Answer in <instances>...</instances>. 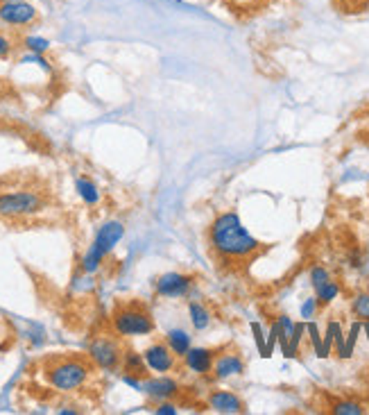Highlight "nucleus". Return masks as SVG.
<instances>
[{"instance_id": "1a4fd4ad", "label": "nucleus", "mask_w": 369, "mask_h": 415, "mask_svg": "<svg viewBox=\"0 0 369 415\" xmlns=\"http://www.w3.org/2000/svg\"><path fill=\"white\" fill-rule=\"evenodd\" d=\"M143 359H146V363L150 368V372H157V375H170L177 370V354L166 340H157L152 342V345L146 347L143 352Z\"/></svg>"}, {"instance_id": "393cba45", "label": "nucleus", "mask_w": 369, "mask_h": 415, "mask_svg": "<svg viewBox=\"0 0 369 415\" xmlns=\"http://www.w3.org/2000/svg\"><path fill=\"white\" fill-rule=\"evenodd\" d=\"M336 320L329 322V327H327V333H324V338H322V359H329L331 356V352H333V336H336Z\"/></svg>"}, {"instance_id": "9d476101", "label": "nucleus", "mask_w": 369, "mask_h": 415, "mask_svg": "<svg viewBox=\"0 0 369 415\" xmlns=\"http://www.w3.org/2000/svg\"><path fill=\"white\" fill-rule=\"evenodd\" d=\"M193 284H195L193 275L166 273L155 282V293L159 297H166V300H182V297H186L188 293H191Z\"/></svg>"}, {"instance_id": "5701e85b", "label": "nucleus", "mask_w": 369, "mask_h": 415, "mask_svg": "<svg viewBox=\"0 0 369 415\" xmlns=\"http://www.w3.org/2000/svg\"><path fill=\"white\" fill-rule=\"evenodd\" d=\"M23 46L28 48L30 52H37V55H46V52L50 50V41L39 39V37H25Z\"/></svg>"}, {"instance_id": "2eb2a0df", "label": "nucleus", "mask_w": 369, "mask_h": 415, "mask_svg": "<svg viewBox=\"0 0 369 415\" xmlns=\"http://www.w3.org/2000/svg\"><path fill=\"white\" fill-rule=\"evenodd\" d=\"M188 318L195 331H204L211 327V311L209 306L202 304L200 300H191L188 302Z\"/></svg>"}, {"instance_id": "a211bd4d", "label": "nucleus", "mask_w": 369, "mask_h": 415, "mask_svg": "<svg viewBox=\"0 0 369 415\" xmlns=\"http://www.w3.org/2000/svg\"><path fill=\"white\" fill-rule=\"evenodd\" d=\"M75 188H77V193L79 197L86 202V204H97L100 202V191H97V186L93 184V179H88L86 175H79L75 179Z\"/></svg>"}, {"instance_id": "412c9836", "label": "nucleus", "mask_w": 369, "mask_h": 415, "mask_svg": "<svg viewBox=\"0 0 369 415\" xmlns=\"http://www.w3.org/2000/svg\"><path fill=\"white\" fill-rule=\"evenodd\" d=\"M360 329H363V322H360V320H356L354 324H351V329H349L347 338H345V352H342V359H351V356H354V347H356V342H358Z\"/></svg>"}, {"instance_id": "39448f33", "label": "nucleus", "mask_w": 369, "mask_h": 415, "mask_svg": "<svg viewBox=\"0 0 369 415\" xmlns=\"http://www.w3.org/2000/svg\"><path fill=\"white\" fill-rule=\"evenodd\" d=\"M46 197L39 191H10L0 193V218L23 220L46 209Z\"/></svg>"}, {"instance_id": "c85d7f7f", "label": "nucleus", "mask_w": 369, "mask_h": 415, "mask_svg": "<svg viewBox=\"0 0 369 415\" xmlns=\"http://www.w3.org/2000/svg\"><path fill=\"white\" fill-rule=\"evenodd\" d=\"M12 50H14V41L7 37V34L0 32V59H7L12 55Z\"/></svg>"}, {"instance_id": "7ed1b4c3", "label": "nucleus", "mask_w": 369, "mask_h": 415, "mask_svg": "<svg viewBox=\"0 0 369 415\" xmlns=\"http://www.w3.org/2000/svg\"><path fill=\"white\" fill-rule=\"evenodd\" d=\"M111 329L120 338H136L155 333L157 324L150 309L139 300L118 302L111 311Z\"/></svg>"}, {"instance_id": "6e6552de", "label": "nucleus", "mask_w": 369, "mask_h": 415, "mask_svg": "<svg viewBox=\"0 0 369 415\" xmlns=\"http://www.w3.org/2000/svg\"><path fill=\"white\" fill-rule=\"evenodd\" d=\"M141 393L146 395L152 404H159V402L175 400V397L182 393V384H179V379L170 375H150L143 379Z\"/></svg>"}, {"instance_id": "9b49d317", "label": "nucleus", "mask_w": 369, "mask_h": 415, "mask_svg": "<svg viewBox=\"0 0 369 415\" xmlns=\"http://www.w3.org/2000/svg\"><path fill=\"white\" fill-rule=\"evenodd\" d=\"M206 406L213 411V413H222V415H242L247 413V404L245 400L233 393L227 391V388H215L209 395H206Z\"/></svg>"}, {"instance_id": "dca6fc26", "label": "nucleus", "mask_w": 369, "mask_h": 415, "mask_svg": "<svg viewBox=\"0 0 369 415\" xmlns=\"http://www.w3.org/2000/svg\"><path fill=\"white\" fill-rule=\"evenodd\" d=\"M164 340L170 345V349L177 354V359H184L186 352L193 347V338L188 336V331H184V329H170L164 336Z\"/></svg>"}, {"instance_id": "ddd939ff", "label": "nucleus", "mask_w": 369, "mask_h": 415, "mask_svg": "<svg viewBox=\"0 0 369 415\" xmlns=\"http://www.w3.org/2000/svg\"><path fill=\"white\" fill-rule=\"evenodd\" d=\"M215 354H218V349H213V347H191L186 352V356L182 359V363L191 375L209 377L213 370Z\"/></svg>"}, {"instance_id": "cd10ccee", "label": "nucleus", "mask_w": 369, "mask_h": 415, "mask_svg": "<svg viewBox=\"0 0 369 415\" xmlns=\"http://www.w3.org/2000/svg\"><path fill=\"white\" fill-rule=\"evenodd\" d=\"M155 413H157V415H177V413H179V406H177L173 400L159 402V404L155 406Z\"/></svg>"}, {"instance_id": "aec40b11", "label": "nucleus", "mask_w": 369, "mask_h": 415, "mask_svg": "<svg viewBox=\"0 0 369 415\" xmlns=\"http://www.w3.org/2000/svg\"><path fill=\"white\" fill-rule=\"evenodd\" d=\"M333 415H363L365 406L356 400H338L336 404H331Z\"/></svg>"}, {"instance_id": "20e7f679", "label": "nucleus", "mask_w": 369, "mask_h": 415, "mask_svg": "<svg viewBox=\"0 0 369 415\" xmlns=\"http://www.w3.org/2000/svg\"><path fill=\"white\" fill-rule=\"evenodd\" d=\"M125 236V225L120 220H109L104 222L100 229H97L95 239L91 243V248L84 252L82 257V273L93 275L100 270V266L104 264V259L111 255V250L118 246Z\"/></svg>"}, {"instance_id": "7c9ffc66", "label": "nucleus", "mask_w": 369, "mask_h": 415, "mask_svg": "<svg viewBox=\"0 0 369 415\" xmlns=\"http://www.w3.org/2000/svg\"><path fill=\"white\" fill-rule=\"evenodd\" d=\"M5 91H7V84L3 82V80H0V96H3Z\"/></svg>"}, {"instance_id": "c756f323", "label": "nucleus", "mask_w": 369, "mask_h": 415, "mask_svg": "<svg viewBox=\"0 0 369 415\" xmlns=\"http://www.w3.org/2000/svg\"><path fill=\"white\" fill-rule=\"evenodd\" d=\"M251 331H254V338H256V345H258L260 356H265V336H263V327H260L258 322H254V324H251Z\"/></svg>"}, {"instance_id": "0eeeda50", "label": "nucleus", "mask_w": 369, "mask_h": 415, "mask_svg": "<svg viewBox=\"0 0 369 415\" xmlns=\"http://www.w3.org/2000/svg\"><path fill=\"white\" fill-rule=\"evenodd\" d=\"M245 370H247V363H245V359H242L240 352L222 347V349H218V354H215L211 377L215 379V382H227V379L242 377L245 375Z\"/></svg>"}, {"instance_id": "6ab92c4d", "label": "nucleus", "mask_w": 369, "mask_h": 415, "mask_svg": "<svg viewBox=\"0 0 369 415\" xmlns=\"http://www.w3.org/2000/svg\"><path fill=\"white\" fill-rule=\"evenodd\" d=\"M351 313L360 322H369V291H358L351 297Z\"/></svg>"}, {"instance_id": "f03ea898", "label": "nucleus", "mask_w": 369, "mask_h": 415, "mask_svg": "<svg viewBox=\"0 0 369 415\" xmlns=\"http://www.w3.org/2000/svg\"><path fill=\"white\" fill-rule=\"evenodd\" d=\"M95 363L88 354H52L43 359V379L57 393H75L91 382Z\"/></svg>"}, {"instance_id": "4468645a", "label": "nucleus", "mask_w": 369, "mask_h": 415, "mask_svg": "<svg viewBox=\"0 0 369 415\" xmlns=\"http://www.w3.org/2000/svg\"><path fill=\"white\" fill-rule=\"evenodd\" d=\"M120 370H123V375H132V377H139V379L150 377V368L146 363V359H143V354H139V352L132 349V347H125Z\"/></svg>"}, {"instance_id": "a878e982", "label": "nucleus", "mask_w": 369, "mask_h": 415, "mask_svg": "<svg viewBox=\"0 0 369 415\" xmlns=\"http://www.w3.org/2000/svg\"><path fill=\"white\" fill-rule=\"evenodd\" d=\"M306 331L311 333V342H313V347H315V354L322 359V336H320L317 324H315L313 320H308V322H306Z\"/></svg>"}, {"instance_id": "473e14b6", "label": "nucleus", "mask_w": 369, "mask_h": 415, "mask_svg": "<svg viewBox=\"0 0 369 415\" xmlns=\"http://www.w3.org/2000/svg\"><path fill=\"white\" fill-rule=\"evenodd\" d=\"M3 3H19V0H0V5Z\"/></svg>"}, {"instance_id": "bb28decb", "label": "nucleus", "mask_w": 369, "mask_h": 415, "mask_svg": "<svg viewBox=\"0 0 369 415\" xmlns=\"http://www.w3.org/2000/svg\"><path fill=\"white\" fill-rule=\"evenodd\" d=\"M317 309H320V304H317V297H308L304 304H301V309H299V313H301V318L308 322V320H313L315 318V313H317Z\"/></svg>"}, {"instance_id": "2f4dec72", "label": "nucleus", "mask_w": 369, "mask_h": 415, "mask_svg": "<svg viewBox=\"0 0 369 415\" xmlns=\"http://www.w3.org/2000/svg\"><path fill=\"white\" fill-rule=\"evenodd\" d=\"M363 329L367 331V340H369V322H363Z\"/></svg>"}, {"instance_id": "423d86ee", "label": "nucleus", "mask_w": 369, "mask_h": 415, "mask_svg": "<svg viewBox=\"0 0 369 415\" xmlns=\"http://www.w3.org/2000/svg\"><path fill=\"white\" fill-rule=\"evenodd\" d=\"M123 342L120 336H95L88 342V359L93 361L97 370L104 372H116L123 365Z\"/></svg>"}, {"instance_id": "b1692460", "label": "nucleus", "mask_w": 369, "mask_h": 415, "mask_svg": "<svg viewBox=\"0 0 369 415\" xmlns=\"http://www.w3.org/2000/svg\"><path fill=\"white\" fill-rule=\"evenodd\" d=\"M308 279H311V286H313V291L317 286H322L324 282H329L331 279V273L324 266H313L311 270H308Z\"/></svg>"}, {"instance_id": "f8f14e48", "label": "nucleus", "mask_w": 369, "mask_h": 415, "mask_svg": "<svg viewBox=\"0 0 369 415\" xmlns=\"http://www.w3.org/2000/svg\"><path fill=\"white\" fill-rule=\"evenodd\" d=\"M0 21L5 25H14V28H28V25L39 21V10L25 0L19 3H3L0 5Z\"/></svg>"}, {"instance_id": "f257e3e1", "label": "nucleus", "mask_w": 369, "mask_h": 415, "mask_svg": "<svg viewBox=\"0 0 369 415\" xmlns=\"http://www.w3.org/2000/svg\"><path fill=\"white\" fill-rule=\"evenodd\" d=\"M209 250L220 264L236 266L254 261L265 248L247 232L236 211H222L211 220Z\"/></svg>"}, {"instance_id": "4be33fe9", "label": "nucleus", "mask_w": 369, "mask_h": 415, "mask_svg": "<svg viewBox=\"0 0 369 415\" xmlns=\"http://www.w3.org/2000/svg\"><path fill=\"white\" fill-rule=\"evenodd\" d=\"M304 333H306V320L295 324V331H292L290 340H288V349H285V356H288V359L297 356V349H299V342H301V338H304Z\"/></svg>"}, {"instance_id": "f3484780", "label": "nucleus", "mask_w": 369, "mask_h": 415, "mask_svg": "<svg viewBox=\"0 0 369 415\" xmlns=\"http://www.w3.org/2000/svg\"><path fill=\"white\" fill-rule=\"evenodd\" d=\"M340 293H342V286H340L333 277L329 279V282H324L322 286L315 288V297H317L320 309H324V306H329L331 302H336Z\"/></svg>"}]
</instances>
